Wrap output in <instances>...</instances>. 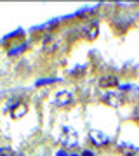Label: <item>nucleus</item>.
Wrapping results in <instances>:
<instances>
[{"instance_id":"nucleus-1","label":"nucleus","mask_w":139,"mask_h":156,"mask_svg":"<svg viewBox=\"0 0 139 156\" xmlns=\"http://www.w3.org/2000/svg\"><path fill=\"white\" fill-rule=\"evenodd\" d=\"M59 140H61V144L66 146V147H75V146L78 144V135H77V132H75L73 128L64 127L63 132H61V139Z\"/></svg>"},{"instance_id":"nucleus-2","label":"nucleus","mask_w":139,"mask_h":156,"mask_svg":"<svg viewBox=\"0 0 139 156\" xmlns=\"http://www.w3.org/2000/svg\"><path fill=\"white\" fill-rule=\"evenodd\" d=\"M63 45H64V42H63L59 37H50V38L45 40L44 52H45V54H54V52H59V50L63 49Z\"/></svg>"},{"instance_id":"nucleus-3","label":"nucleus","mask_w":139,"mask_h":156,"mask_svg":"<svg viewBox=\"0 0 139 156\" xmlns=\"http://www.w3.org/2000/svg\"><path fill=\"white\" fill-rule=\"evenodd\" d=\"M54 102H56V106L66 108L73 102V95L70 94L68 90H59V92L56 94V97H54Z\"/></svg>"},{"instance_id":"nucleus-4","label":"nucleus","mask_w":139,"mask_h":156,"mask_svg":"<svg viewBox=\"0 0 139 156\" xmlns=\"http://www.w3.org/2000/svg\"><path fill=\"white\" fill-rule=\"evenodd\" d=\"M97 85H99V89H113V87H117L118 85V78L115 76V75H104V76L99 78V82H97Z\"/></svg>"},{"instance_id":"nucleus-5","label":"nucleus","mask_w":139,"mask_h":156,"mask_svg":"<svg viewBox=\"0 0 139 156\" xmlns=\"http://www.w3.org/2000/svg\"><path fill=\"white\" fill-rule=\"evenodd\" d=\"M90 140H92L96 146H104V144H108L110 137H108L106 134H103V132L94 130V132H90Z\"/></svg>"},{"instance_id":"nucleus-6","label":"nucleus","mask_w":139,"mask_h":156,"mask_svg":"<svg viewBox=\"0 0 139 156\" xmlns=\"http://www.w3.org/2000/svg\"><path fill=\"white\" fill-rule=\"evenodd\" d=\"M104 101L110 104V106L118 108L120 104H122V95H120V94H115V92H110V94L104 97Z\"/></svg>"},{"instance_id":"nucleus-7","label":"nucleus","mask_w":139,"mask_h":156,"mask_svg":"<svg viewBox=\"0 0 139 156\" xmlns=\"http://www.w3.org/2000/svg\"><path fill=\"white\" fill-rule=\"evenodd\" d=\"M97 33H99V28H97V24H96V23H90L89 26H85V28H83V35H85L89 40H94L96 37H97Z\"/></svg>"},{"instance_id":"nucleus-8","label":"nucleus","mask_w":139,"mask_h":156,"mask_svg":"<svg viewBox=\"0 0 139 156\" xmlns=\"http://www.w3.org/2000/svg\"><path fill=\"white\" fill-rule=\"evenodd\" d=\"M118 149H120V153H122L123 156H136L139 153L137 147H134V146H130V144H120Z\"/></svg>"},{"instance_id":"nucleus-9","label":"nucleus","mask_w":139,"mask_h":156,"mask_svg":"<svg viewBox=\"0 0 139 156\" xmlns=\"http://www.w3.org/2000/svg\"><path fill=\"white\" fill-rule=\"evenodd\" d=\"M26 111H28V106L24 102H19V104H16L14 109H12V118H23Z\"/></svg>"},{"instance_id":"nucleus-10","label":"nucleus","mask_w":139,"mask_h":156,"mask_svg":"<svg viewBox=\"0 0 139 156\" xmlns=\"http://www.w3.org/2000/svg\"><path fill=\"white\" fill-rule=\"evenodd\" d=\"M0 156H16V153L11 147H0Z\"/></svg>"}]
</instances>
